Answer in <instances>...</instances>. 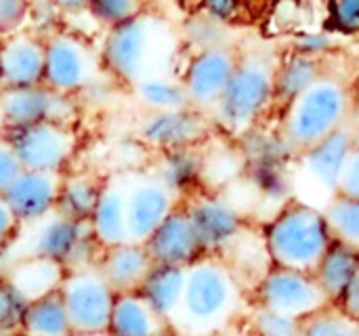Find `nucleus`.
Listing matches in <instances>:
<instances>
[{"label":"nucleus","mask_w":359,"mask_h":336,"mask_svg":"<svg viewBox=\"0 0 359 336\" xmlns=\"http://www.w3.org/2000/svg\"><path fill=\"white\" fill-rule=\"evenodd\" d=\"M280 57L269 48L240 53L238 67L210 120L229 137L250 135L276 103V74Z\"/></svg>","instance_id":"5"},{"label":"nucleus","mask_w":359,"mask_h":336,"mask_svg":"<svg viewBox=\"0 0 359 336\" xmlns=\"http://www.w3.org/2000/svg\"><path fill=\"white\" fill-rule=\"evenodd\" d=\"M210 116L196 107H181L170 112H147L139 122V139L160 152H177V149H196L206 137L210 128Z\"/></svg>","instance_id":"15"},{"label":"nucleus","mask_w":359,"mask_h":336,"mask_svg":"<svg viewBox=\"0 0 359 336\" xmlns=\"http://www.w3.org/2000/svg\"><path fill=\"white\" fill-rule=\"evenodd\" d=\"M324 213L330 223L334 240L359 253V200L332 196L324 204Z\"/></svg>","instance_id":"31"},{"label":"nucleus","mask_w":359,"mask_h":336,"mask_svg":"<svg viewBox=\"0 0 359 336\" xmlns=\"http://www.w3.org/2000/svg\"><path fill=\"white\" fill-rule=\"evenodd\" d=\"M324 74L313 53H297L280 61L276 74V101L286 105Z\"/></svg>","instance_id":"29"},{"label":"nucleus","mask_w":359,"mask_h":336,"mask_svg":"<svg viewBox=\"0 0 359 336\" xmlns=\"http://www.w3.org/2000/svg\"><path fill=\"white\" fill-rule=\"evenodd\" d=\"M166 336H179V335H177V332H172V335H166Z\"/></svg>","instance_id":"48"},{"label":"nucleus","mask_w":359,"mask_h":336,"mask_svg":"<svg viewBox=\"0 0 359 336\" xmlns=\"http://www.w3.org/2000/svg\"><path fill=\"white\" fill-rule=\"evenodd\" d=\"M353 90L330 72H324L309 88L284 105L280 139L292 156H301L320 141L351 124Z\"/></svg>","instance_id":"3"},{"label":"nucleus","mask_w":359,"mask_h":336,"mask_svg":"<svg viewBox=\"0 0 359 336\" xmlns=\"http://www.w3.org/2000/svg\"><path fill=\"white\" fill-rule=\"evenodd\" d=\"M351 128L355 130L359 139V90L353 93V109H351Z\"/></svg>","instance_id":"44"},{"label":"nucleus","mask_w":359,"mask_h":336,"mask_svg":"<svg viewBox=\"0 0 359 336\" xmlns=\"http://www.w3.org/2000/svg\"><path fill=\"white\" fill-rule=\"evenodd\" d=\"M23 240V259H42L61 265L65 271L99 265L103 246L95 240L88 223L53 215L32 227Z\"/></svg>","instance_id":"6"},{"label":"nucleus","mask_w":359,"mask_h":336,"mask_svg":"<svg viewBox=\"0 0 359 336\" xmlns=\"http://www.w3.org/2000/svg\"><path fill=\"white\" fill-rule=\"evenodd\" d=\"M88 227L103 248H111L130 240L126 221V181H105Z\"/></svg>","instance_id":"21"},{"label":"nucleus","mask_w":359,"mask_h":336,"mask_svg":"<svg viewBox=\"0 0 359 336\" xmlns=\"http://www.w3.org/2000/svg\"><path fill=\"white\" fill-rule=\"evenodd\" d=\"M103 187H105V179H101L97 173L90 170L65 173L61 177L57 215L78 223H88L97 208Z\"/></svg>","instance_id":"24"},{"label":"nucleus","mask_w":359,"mask_h":336,"mask_svg":"<svg viewBox=\"0 0 359 336\" xmlns=\"http://www.w3.org/2000/svg\"><path fill=\"white\" fill-rule=\"evenodd\" d=\"M65 269L57 263L50 261H42V259H21L11 274L6 276V280L11 284H15L29 301L57 293L65 280Z\"/></svg>","instance_id":"28"},{"label":"nucleus","mask_w":359,"mask_h":336,"mask_svg":"<svg viewBox=\"0 0 359 336\" xmlns=\"http://www.w3.org/2000/svg\"><path fill=\"white\" fill-rule=\"evenodd\" d=\"M50 4L61 13H82L90 8V0H50Z\"/></svg>","instance_id":"42"},{"label":"nucleus","mask_w":359,"mask_h":336,"mask_svg":"<svg viewBox=\"0 0 359 336\" xmlns=\"http://www.w3.org/2000/svg\"><path fill=\"white\" fill-rule=\"evenodd\" d=\"M204 257H223L246 229L240 208L215 191H198L183 202Z\"/></svg>","instance_id":"12"},{"label":"nucleus","mask_w":359,"mask_h":336,"mask_svg":"<svg viewBox=\"0 0 359 336\" xmlns=\"http://www.w3.org/2000/svg\"><path fill=\"white\" fill-rule=\"evenodd\" d=\"M4 137L15 149L23 170L63 177L69 173L78 152L76 130L63 124H32L25 128L4 130Z\"/></svg>","instance_id":"9"},{"label":"nucleus","mask_w":359,"mask_h":336,"mask_svg":"<svg viewBox=\"0 0 359 336\" xmlns=\"http://www.w3.org/2000/svg\"><path fill=\"white\" fill-rule=\"evenodd\" d=\"M143 11V0H90L88 8V13L99 23L107 25V29L141 15Z\"/></svg>","instance_id":"35"},{"label":"nucleus","mask_w":359,"mask_h":336,"mask_svg":"<svg viewBox=\"0 0 359 336\" xmlns=\"http://www.w3.org/2000/svg\"><path fill=\"white\" fill-rule=\"evenodd\" d=\"M358 322H359V320H358Z\"/></svg>","instance_id":"49"},{"label":"nucleus","mask_w":359,"mask_h":336,"mask_svg":"<svg viewBox=\"0 0 359 336\" xmlns=\"http://www.w3.org/2000/svg\"><path fill=\"white\" fill-rule=\"evenodd\" d=\"M337 307L343 309L353 320H359V278L351 284V288L343 295V299L337 303Z\"/></svg>","instance_id":"41"},{"label":"nucleus","mask_w":359,"mask_h":336,"mask_svg":"<svg viewBox=\"0 0 359 336\" xmlns=\"http://www.w3.org/2000/svg\"><path fill=\"white\" fill-rule=\"evenodd\" d=\"M133 90L147 112H170L189 107V99L181 78H172L170 74L147 76L141 82H137Z\"/></svg>","instance_id":"30"},{"label":"nucleus","mask_w":359,"mask_h":336,"mask_svg":"<svg viewBox=\"0 0 359 336\" xmlns=\"http://www.w3.org/2000/svg\"><path fill=\"white\" fill-rule=\"evenodd\" d=\"M27 305L29 299L15 284L2 278L0 280V330L19 335Z\"/></svg>","instance_id":"33"},{"label":"nucleus","mask_w":359,"mask_h":336,"mask_svg":"<svg viewBox=\"0 0 359 336\" xmlns=\"http://www.w3.org/2000/svg\"><path fill=\"white\" fill-rule=\"evenodd\" d=\"M244 286L221 257H202L187 269L185 293L175 332L219 336L240 316Z\"/></svg>","instance_id":"1"},{"label":"nucleus","mask_w":359,"mask_h":336,"mask_svg":"<svg viewBox=\"0 0 359 336\" xmlns=\"http://www.w3.org/2000/svg\"><path fill=\"white\" fill-rule=\"evenodd\" d=\"M21 170L23 168H21V162H19L15 149L11 147V143L2 135L0 137V198L11 187V183L19 177Z\"/></svg>","instance_id":"37"},{"label":"nucleus","mask_w":359,"mask_h":336,"mask_svg":"<svg viewBox=\"0 0 359 336\" xmlns=\"http://www.w3.org/2000/svg\"><path fill=\"white\" fill-rule=\"evenodd\" d=\"M59 295L67 307L74 335L107 332L118 295L97 267L67 271Z\"/></svg>","instance_id":"10"},{"label":"nucleus","mask_w":359,"mask_h":336,"mask_svg":"<svg viewBox=\"0 0 359 336\" xmlns=\"http://www.w3.org/2000/svg\"><path fill=\"white\" fill-rule=\"evenodd\" d=\"M154 261L141 242H124L111 248H103L97 269L105 282L116 290V295L139 293L141 284L154 269Z\"/></svg>","instance_id":"20"},{"label":"nucleus","mask_w":359,"mask_h":336,"mask_svg":"<svg viewBox=\"0 0 359 336\" xmlns=\"http://www.w3.org/2000/svg\"><path fill=\"white\" fill-rule=\"evenodd\" d=\"M0 114L4 120V130L25 128L42 122L74 128V122L80 116V105L76 97L61 95L40 84L27 88L0 90Z\"/></svg>","instance_id":"11"},{"label":"nucleus","mask_w":359,"mask_h":336,"mask_svg":"<svg viewBox=\"0 0 359 336\" xmlns=\"http://www.w3.org/2000/svg\"><path fill=\"white\" fill-rule=\"evenodd\" d=\"M44 86L78 97L99 82L105 74L101 67L99 51H95L82 36L72 32H53L44 38Z\"/></svg>","instance_id":"8"},{"label":"nucleus","mask_w":359,"mask_h":336,"mask_svg":"<svg viewBox=\"0 0 359 336\" xmlns=\"http://www.w3.org/2000/svg\"><path fill=\"white\" fill-rule=\"evenodd\" d=\"M19 231H21V225L17 223V219L8 210L6 202L0 198V253L6 250L11 244H15Z\"/></svg>","instance_id":"40"},{"label":"nucleus","mask_w":359,"mask_h":336,"mask_svg":"<svg viewBox=\"0 0 359 336\" xmlns=\"http://www.w3.org/2000/svg\"><path fill=\"white\" fill-rule=\"evenodd\" d=\"M21 336H74L67 307L57 293L32 299L21 324Z\"/></svg>","instance_id":"27"},{"label":"nucleus","mask_w":359,"mask_h":336,"mask_svg":"<svg viewBox=\"0 0 359 336\" xmlns=\"http://www.w3.org/2000/svg\"><path fill=\"white\" fill-rule=\"evenodd\" d=\"M29 11V0H0V38L21 32Z\"/></svg>","instance_id":"36"},{"label":"nucleus","mask_w":359,"mask_h":336,"mask_svg":"<svg viewBox=\"0 0 359 336\" xmlns=\"http://www.w3.org/2000/svg\"><path fill=\"white\" fill-rule=\"evenodd\" d=\"M145 248L156 265L181 269H189L196 261L204 257V250L183 204L149 236Z\"/></svg>","instance_id":"19"},{"label":"nucleus","mask_w":359,"mask_h":336,"mask_svg":"<svg viewBox=\"0 0 359 336\" xmlns=\"http://www.w3.org/2000/svg\"><path fill=\"white\" fill-rule=\"evenodd\" d=\"M4 135V120H2V114H0V137Z\"/></svg>","instance_id":"45"},{"label":"nucleus","mask_w":359,"mask_h":336,"mask_svg":"<svg viewBox=\"0 0 359 336\" xmlns=\"http://www.w3.org/2000/svg\"><path fill=\"white\" fill-rule=\"evenodd\" d=\"M0 336H21V335H15V332H4V330H0Z\"/></svg>","instance_id":"46"},{"label":"nucleus","mask_w":359,"mask_h":336,"mask_svg":"<svg viewBox=\"0 0 359 336\" xmlns=\"http://www.w3.org/2000/svg\"><path fill=\"white\" fill-rule=\"evenodd\" d=\"M332 15L343 29H359V0H332Z\"/></svg>","instance_id":"39"},{"label":"nucleus","mask_w":359,"mask_h":336,"mask_svg":"<svg viewBox=\"0 0 359 336\" xmlns=\"http://www.w3.org/2000/svg\"><path fill=\"white\" fill-rule=\"evenodd\" d=\"M358 141V135L349 124V126L341 128L339 133H334L332 137L309 147L301 156H297L299 166H301L303 175L307 177V181L313 187H318L320 191H324L328 196V200L332 196H337L343 170H345L347 160H349L351 152L355 149Z\"/></svg>","instance_id":"17"},{"label":"nucleus","mask_w":359,"mask_h":336,"mask_svg":"<svg viewBox=\"0 0 359 336\" xmlns=\"http://www.w3.org/2000/svg\"><path fill=\"white\" fill-rule=\"evenodd\" d=\"M185 278H187V269L154 265V269L149 271V276L139 288V295L145 299V303L172 328L181 314Z\"/></svg>","instance_id":"23"},{"label":"nucleus","mask_w":359,"mask_h":336,"mask_svg":"<svg viewBox=\"0 0 359 336\" xmlns=\"http://www.w3.org/2000/svg\"><path fill=\"white\" fill-rule=\"evenodd\" d=\"M181 198L170 191L154 173L126 181L128 238L145 244L149 236L181 206Z\"/></svg>","instance_id":"14"},{"label":"nucleus","mask_w":359,"mask_h":336,"mask_svg":"<svg viewBox=\"0 0 359 336\" xmlns=\"http://www.w3.org/2000/svg\"><path fill=\"white\" fill-rule=\"evenodd\" d=\"M240 53L229 44L198 51L181 74L189 105L210 116L229 86Z\"/></svg>","instance_id":"13"},{"label":"nucleus","mask_w":359,"mask_h":336,"mask_svg":"<svg viewBox=\"0 0 359 336\" xmlns=\"http://www.w3.org/2000/svg\"><path fill=\"white\" fill-rule=\"evenodd\" d=\"M299 336H359V322L337 305H328L301 322Z\"/></svg>","instance_id":"32"},{"label":"nucleus","mask_w":359,"mask_h":336,"mask_svg":"<svg viewBox=\"0 0 359 336\" xmlns=\"http://www.w3.org/2000/svg\"><path fill=\"white\" fill-rule=\"evenodd\" d=\"M61 177L36 170H21L4 191L2 200L21 227H32L57 213Z\"/></svg>","instance_id":"16"},{"label":"nucleus","mask_w":359,"mask_h":336,"mask_svg":"<svg viewBox=\"0 0 359 336\" xmlns=\"http://www.w3.org/2000/svg\"><path fill=\"white\" fill-rule=\"evenodd\" d=\"M154 175L175 191L181 202L202 191L204 185V158L198 149H177L160 154Z\"/></svg>","instance_id":"25"},{"label":"nucleus","mask_w":359,"mask_h":336,"mask_svg":"<svg viewBox=\"0 0 359 336\" xmlns=\"http://www.w3.org/2000/svg\"><path fill=\"white\" fill-rule=\"evenodd\" d=\"M267 257L273 267L313 274L334 244L324 206L290 198L261 229Z\"/></svg>","instance_id":"4"},{"label":"nucleus","mask_w":359,"mask_h":336,"mask_svg":"<svg viewBox=\"0 0 359 336\" xmlns=\"http://www.w3.org/2000/svg\"><path fill=\"white\" fill-rule=\"evenodd\" d=\"M337 196L359 200V141L358 145H355V149L351 152L349 160H347V166L343 170Z\"/></svg>","instance_id":"38"},{"label":"nucleus","mask_w":359,"mask_h":336,"mask_svg":"<svg viewBox=\"0 0 359 336\" xmlns=\"http://www.w3.org/2000/svg\"><path fill=\"white\" fill-rule=\"evenodd\" d=\"M175 328L162 320L139 293L118 295L111 318H109V336H166Z\"/></svg>","instance_id":"22"},{"label":"nucleus","mask_w":359,"mask_h":336,"mask_svg":"<svg viewBox=\"0 0 359 336\" xmlns=\"http://www.w3.org/2000/svg\"><path fill=\"white\" fill-rule=\"evenodd\" d=\"M246 320L252 336H299L301 332V322L257 305H250Z\"/></svg>","instance_id":"34"},{"label":"nucleus","mask_w":359,"mask_h":336,"mask_svg":"<svg viewBox=\"0 0 359 336\" xmlns=\"http://www.w3.org/2000/svg\"><path fill=\"white\" fill-rule=\"evenodd\" d=\"M313 276L322 286V290L326 293L328 301L337 305L359 278V253L351 246L334 240V244L320 261Z\"/></svg>","instance_id":"26"},{"label":"nucleus","mask_w":359,"mask_h":336,"mask_svg":"<svg viewBox=\"0 0 359 336\" xmlns=\"http://www.w3.org/2000/svg\"><path fill=\"white\" fill-rule=\"evenodd\" d=\"M177 34L154 13L141 15L107 29L99 48L101 67L120 84L135 86L147 76L166 74L164 65L175 53Z\"/></svg>","instance_id":"2"},{"label":"nucleus","mask_w":359,"mask_h":336,"mask_svg":"<svg viewBox=\"0 0 359 336\" xmlns=\"http://www.w3.org/2000/svg\"><path fill=\"white\" fill-rule=\"evenodd\" d=\"M208 2V11L210 15L217 17H227L231 13V8L236 6V0H206Z\"/></svg>","instance_id":"43"},{"label":"nucleus","mask_w":359,"mask_h":336,"mask_svg":"<svg viewBox=\"0 0 359 336\" xmlns=\"http://www.w3.org/2000/svg\"><path fill=\"white\" fill-rule=\"evenodd\" d=\"M74 336H109L107 332H99V335H74Z\"/></svg>","instance_id":"47"},{"label":"nucleus","mask_w":359,"mask_h":336,"mask_svg":"<svg viewBox=\"0 0 359 336\" xmlns=\"http://www.w3.org/2000/svg\"><path fill=\"white\" fill-rule=\"evenodd\" d=\"M44 38L17 32L0 38V90L44 84Z\"/></svg>","instance_id":"18"},{"label":"nucleus","mask_w":359,"mask_h":336,"mask_svg":"<svg viewBox=\"0 0 359 336\" xmlns=\"http://www.w3.org/2000/svg\"><path fill=\"white\" fill-rule=\"evenodd\" d=\"M250 305L305 322L332 303L313 274L271 265L250 288Z\"/></svg>","instance_id":"7"}]
</instances>
